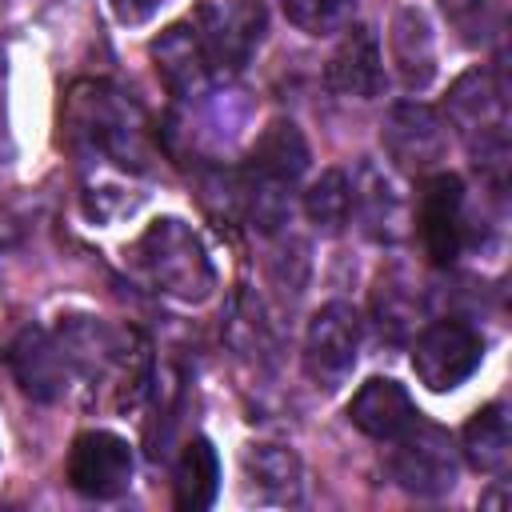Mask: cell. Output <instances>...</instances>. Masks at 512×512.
Masks as SVG:
<instances>
[{
    "instance_id": "obj_7",
    "label": "cell",
    "mask_w": 512,
    "mask_h": 512,
    "mask_svg": "<svg viewBox=\"0 0 512 512\" xmlns=\"http://www.w3.org/2000/svg\"><path fill=\"white\" fill-rule=\"evenodd\" d=\"M360 340H364V324L360 312L344 300H328L312 312L308 328H304V372L316 388L336 392L360 356Z\"/></svg>"
},
{
    "instance_id": "obj_16",
    "label": "cell",
    "mask_w": 512,
    "mask_h": 512,
    "mask_svg": "<svg viewBox=\"0 0 512 512\" xmlns=\"http://www.w3.org/2000/svg\"><path fill=\"white\" fill-rule=\"evenodd\" d=\"M328 88L352 100H376L384 88V52L372 28L348 24L344 40L328 56Z\"/></svg>"
},
{
    "instance_id": "obj_15",
    "label": "cell",
    "mask_w": 512,
    "mask_h": 512,
    "mask_svg": "<svg viewBox=\"0 0 512 512\" xmlns=\"http://www.w3.org/2000/svg\"><path fill=\"white\" fill-rule=\"evenodd\" d=\"M152 64L164 80V88L176 100H200L212 88V68L204 60V48L196 40L192 24H172L152 40Z\"/></svg>"
},
{
    "instance_id": "obj_12",
    "label": "cell",
    "mask_w": 512,
    "mask_h": 512,
    "mask_svg": "<svg viewBox=\"0 0 512 512\" xmlns=\"http://www.w3.org/2000/svg\"><path fill=\"white\" fill-rule=\"evenodd\" d=\"M240 492L260 508H296L304 500V464L284 444H248L240 452Z\"/></svg>"
},
{
    "instance_id": "obj_9",
    "label": "cell",
    "mask_w": 512,
    "mask_h": 512,
    "mask_svg": "<svg viewBox=\"0 0 512 512\" xmlns=\"http://www.w3.org/2000/svg\"><path fill=\"white\" fill-rule=\"evenodd\" d=\"M380 144L396 172L404 176H428L440 172V160L448 152V124L444 116L424 100H400L388 108Z\"/></svg>"
},
{
    "instance_id": "obj_8",
    "label": "cell",
    "mask_w": 512,
    "mask_h": 512,
    "mask_svg": "<svg viewBox=\"0 0 512 512\" xmlns=\"http://www.w3.org/2000/svg\"><path fill=\"white\" fill-rule=\"evenodd\" d=\"M484 360V336L464 320L424 324L412 340V372L428 392L460 388Z\"/></svg>"
},
{
    "instance_id": "obj_23",
    "label": "cell",
    "mask_w": 512,
    "mask_h": 512,
    "mask_svg": "<svg viewBox=\"0 0 512 512\" xmlns=\"http://www.w3.org/2000/svg\"><path fill=\"white\" fill-rule=\"evenodd\" d=\"M440 12L472 48H484L504 32V0H440Z\"/></svg>"
},
{
    "instance_id": "obj_14",
    "label": "cell",
    "mask_w": 512,
    "mask_h": 512,
    "mask_svg": "<svg viewBox=\"0 0 512 512\" xmlns=\"http://www.w3.org/2000/svg\"><path fill=\"white\" fill-rule=\"evenodd\" d=\"M348 180H352V212L360 216L364 232L380 244H400L408 236V200L396 188V180L372 160H360Z\"/></svg>"
},
{
    "instance_id": "obj_5",
    "label": "cell",
    "mask_w": 512,
    "mask_h": 512,
    "mask_svg": "<svg viewBox=\"0 0 512 512\" xmlns=\"http://www.w3.org/2000/svg\"><path fill=\"white\" fill-rule=\"evenodd\" d=\"M192 28H196V40L204 48L212 76H232L260 48L268 12L260 0H204Z\"/></svg>"
},
{
    "instance_id": "obj_25",
    "label": "cell",
    "mask_w": 512,
    "mask_h": 512,
    "mask_svg": "<svg viewBox=\"0 0 512 512\" xmlns=\"http://www.w3.org/2000/svg\"><path fill=\"white\" fill-rule=\"evenodd\" d=\"M152 4H156V0H140V16H144ZM128 8H132V0H120V16H128Z\"/></svg>"
},
{
    "instance_id": "obj_21",
    "label": "cell",
    "mask_w": 512,
    "mask_h": 512,
    "mask_svg": "<svg viewBox=\"0 0 512 512\" xmlns=\"http://www.w3.org/2000/svg\"><path fill=\"white\" fill-rule=\"evenodd\" d=\"M220 492V456L208 436H192L172 468V500L184 512H204Z\"/></svg>"
},
{
    "instance_id": "obj_17",
    "label": "cell",
    "mask_w": 512,
    "mask_h": 512,
    "mask_svg": "<svg viewBox=\"0 0 512 512\" xmlns=\"http://www.w3.org/2000/svg\"><path fill=\"white\" fill-rule=\"evenodd\" d=\"M416 416L420 412H416L408 388L400 380H392V376H368L348 400L352 428H360L372 440H396Z\"/></svg>"
},
{
    "instance_id": "obj_6",
    "label": "cell",
    "mask_w": 512,
    "mask_h": 512,
    "mask_svg": "<svg viewBox=\"0 0 512 512\" xmlns=\"http://www.w3.org/2000/svg\"><path fill=\"white\" fill-rule=\"evenodd\" d=\"M388 476L396 488H404L408 496H444L456 488V448L448 440L444 428L428 424V420H412L388 452Z\"/></svg>"
},
{
    "instance_id": "obj_24",
    "label": "cell",
    "mask_w": 512,
    "mask_h": 512,
    "mask_svg": "<svg viewBox=\"0 0 512 512\" xmlns=\"http://www.w3.org/2000/svg\"><path fill=\"white\" fill-rule=\"evenodd\" d=\"M280 8L308 36H336L356 16V0H280Z\"/></svg>"
},
{
    "instance_id": "obj_18",
    "label": "cell",
    "mask_w": 512,
    "mask_h": 512,
    "mask_svg": "<svg viewBox=\"0 0 512 512\" xmlns=\"http://www.w3.org/2000/svg\"><path fill=\"white\" fill-rule=\"evenodd\" d=\"M388 52L404 88H424L436 76V36L420 8H400L388 28Z\"/></svg>"
},
{
    "instance_id": "obj_2",
    "label": "cell",
    "mask_w": 512,
    "mask_h": 512,
    "mask_svg": "<svg viewBox=\"0 0 512 512\" xmlns=\"http://www.w3.org/2000/svg\"><path fill=\"white\" fill-rule=\"evenodd\" d=\"M132 256H136V268L144 272V280L168 300L200 304L216 288L212 256H208L204 240L196 236V228L180 216H156L136 236Z\"/></svg>"
},
{
    "instance_id": "obj_1",
    "label": "cell",
    "mask_w": 512,
    "mask_h": 512,
    "mask_svg": "<svg viewBox=\"0 0 512 512\" xmlns=\"http://www.w3.org/2000/svg\"><path fill=\"white\" fill-rule=\"evenodd\" d=\"M308 140L292 120H272L260 140L248 152L244 180H240V204L260 232H280L292 216V192L300 176L308 172Z\"/></svg>"
},
{
    "instance_id": "obj_13",
    "label": "cell",
    "mask_w": 512,
    "mask_h": 512,
    "mask_svg": "<svg viewBox=\"0 0 512 512\" xmlns=\"http://www.w3.org/2000/svg\"><path fill=\"white\" fill-rule=\"evenodd\" d=\"M8 368L16 376V384L32 396V400H60L68 388H72V376H68V360L60 352V340L52 328H40V324H24L12 344H8Z\"/></svg>"
},
{
    "instance_id": "obj_22",
    "label": "cell",
    "mask_w": 512,
    "mask_h": 512,
    "mask_svg": "<svg viewBox=\"0 0 512 512\" xmlns=\"http://www.w3.org/2000/svg\"><path fill=\"white\" fill-rule=\"evenodd\" d=\"M304 216L316 232L336 236L352 220V180L344 168H324L308 188H304Z\"/></svg>"
},
{
    "instance_id": "obj_4",
    "label": "cell",
    "mask_w": 512,
    "mask_h": 512,
    "mask_svg": "<svg viewBox=\"0 0 512 512\" xmlns=\"http://www.w3.org/2000/svg\"><path fill=\"white\" fill-rule=\"evenodd\" d=\"M444 124L460 132L476 168L492 176V184H500L508 168V108L504 84L492 68H468L452 80L444 100Z\"/></svg>"
},
{
    "instance_id": "obj_20",
    "label": "cell",
    "mask_w": 512,
    "mask_h": 512,
    "mask_svg": "<svg viewBox=\"0 0 512 512\" xmlns=\"http://www.w3.org/2000/svg\"><path fill=\"white\" fill-rule=\"evenodd\" d=\"M460 452L484 476H504L508 472V464H512V424H508V408L500 400L472 412V420L460 432Z\"/></svg>"
},
{
    "instance_id": "obj_11",
    "label": "cell",
    "mask_w": 512,
    "mask_h": 512,
    "mask_svg": "<svg viewBox=\"0 0 512 512\" xmlns=\"http://www.w3.org/2000/svg\"><path fill=\"white\" fill-rule=\"evenodd\" d=\"M416 228H420V244L424 256L436 268L456 264V256L464 252V184L456 172H428L420 200H416Z\"/></svg>"
},
{
    "instance_id": "obj_3",
    "label": "cell",
    "mask_w": 512,
    "mask_h": 512,
    "mask_svg": "<svg viewBox=\"0 0 512 512\" xmlns=\"http://www.w3.org/2000/svg\"><path fill=\"white\" fill-rule=\"evenodd\" d=\"M68 136L72 144L88 148L92 156L116 160L124 168H136L144 160V144H148V124L144 112L120 96L116 88L100 84V80H84L68 92Z\"/></svg>"
},
{
    "instance_id": "obj_10",
    "label": "cell",
    "mask_w": 512,
    "mask_h": 512,
    "mask_svg": "<svg viewBox=\"0 0 512 512\" xmlns=\"http://www.w3.org/2000/svg\"><path fill=\"white\" fill-rule=\"evenodd\" d=\"M132 444L108 428H88L72 440L68 460H64V480L72 492L88 500H116L132 484Z\"/></svg>"
},
{
    "instance_id": "obj_19",
    "label": "cell",
    "mask_w": 512,
    "mask_h": 512,
    "mask_svg": "<svg viewBox=\"0 0 512 512\" xmlns=\"http://www.w3.org/2000/svg\"><path fill=\"white\" fill-rule=\"evenodd\" d=\"M372 320H376V332L384 340H392V344H400V340L420 332L424 296H420V284L404 268L380 272V280L372 288Z\"/></svg>"
}]
</instances>
